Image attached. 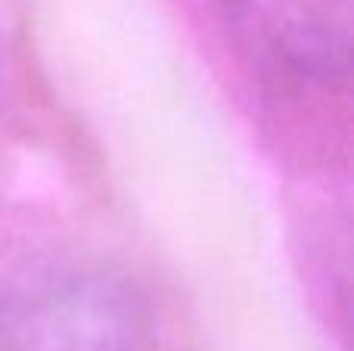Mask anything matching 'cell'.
Listing matches in <instances>:
<instances>
[{
    "mask_svg": "<svg viewBox=\"0 0 354 351\" xmlns=\"http://www.w3.org/2000/svg\"><path fill=\"white\" fill-rule=\"evenodd\" d=\"M0 351H149L147 321L124 286L68 274L0 305Z\"/></svg>",
    "mask_w": 354,
    "mask_h": 351,
    "instance_id": "6da1fadb",
    "label": "cell"
},
{
    "mask_svg": "<svg viewBox=\"0 0 354 351\" xmlns=\"http://www.w3.org/2000/svg\"><path fill=\"white\" fill-rule=\"evenodd\" d=\"M236 44L258 68L292 87L345 84L351 0H224Z\"/></svg>",
    "mask_w": 354,
    "mask_h": 351,
    "instance_id": "7a4b0ae2",
    "label": "cell"
}]
</instances>
